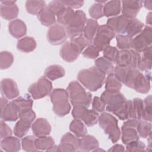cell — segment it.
I'll return each instance as SVG.
<instances>
[{"label": "cell", "mask_w": 152, "mask_h": 152, "mask_svg": "<svg viewBox=\"0 0 152 152\" xmlns=\"http://www.w3.org/2000/svg\"><path fill=\"white\" fill-rule=\"evenodd\" d=\"M78 82L90 91H96L105 82L106 75L95 66L80 70L77 75Z\"/></svg>", "instance_id": "6da1fadb"}, {"label": "cell", "mask_w": 152, "mask_h": 152, "mask_svg": "<svg viewBox=\"0 0 152 152\" xmlns=\"http://www.w3.org/2000/svg\"><path fill=\"white\" fill-rule=\"evenodd\" d=\"M66 90L70 102L73 106L77 105H82L87 107L90 106L92 101V94L90 92L87 91L78 81L70 82Z\"/></svg>", "instance_id": "7a4b0ae2"}, {"label": "cell", "mask_w": 152, "mask_h": 152, "mask_svg": "<svg viewBox=\"0 0 152 152\" xmlns=\"http://www.w3.org/2000/svg\"><path fill=\"white\" fill-rule=\"evenodd\" d=\"M50 101L53 104V111L59 117L68 115L71 109L69 102V94L66 90L55 88L50 93Z\"/></svg>", "instance_id": "3957f363"}, {"label": "cell", "mask_w": 152, "mask_h": 152, "mask_svg": "<svg viewBox=\"0 0 152 152\" xmlns=\"http://www.w3.org/2000/svg\"><path fill=\"white\" fill-rule=\"evenodd\" d=\"M100 98L105 102V110L113 114L119 109L127 100L120 91L105 90L101 94Z\"/></svg>", "instance_id": "277c9868"}, {"label": "cell", "mask_w": 152, "mask_h": 152, "mask_svg": "<svg viewBox=\"0 0 152 152\" xmlns=\"http://www.w3.org/2000/svg\"><path fill=\"white\" fill-rule=\"evenodd\" d=\"M36 117L35 112L30 109L19 115V121L17 122L14 128V134L18 138H23L29 131L31 124Z\"/></svg>", "instance_id": "5b68a950"}, {"label": "cell", "mask_w": 152, "mask_h": 152, "mask_svg": "<svg viewBox=\"0 0 152 152\" xmlns=\"http://www.w3.org/2000/svg\"><path fill=\"white\" fill-rule=\"evenodd\" d=\"M73 107L71 114L74 119L81 120L88 127L93 126L97 124L99 118L98 112L93 109L88 110V107L82 105Z\"/></svg>", "instance_id": "8992f818"}, {"label": "cell", "mask_w": 152, "mask_h": 152, "mask_svg": "<svg viewBox=\"0 0 152 152\" xmlns=\"http://www.w3.org/2000/svg\"><path fill=\"white\" fill-rule=\"evenodd\" d=\"M52 88L53 86L51 81L45 76H43L36 82L31 84L29 86L28 92L32 99L37 100L50 94L52 91Z\"/></svg>", "instance_id": "52a82bcc"}, {"label": "cell", "mask_w": 152, "mask_h": 152, "mask_svg": "<svg viewBox=\"0 0 152 152\" xmlns=\"http://www.w3.org/2000/svg\"><path fill=\"white\" fill-rule=\"evenodd\" d=\"M86 15L82 10H76L72 23L65 27L67 36L69 39L83 34V30L86 24Z\"/></svg>", "instance_id": "ba28073f"}, {"label": "cell", "mask_w": 152, "mask_h": 152, "mask_svg": "<svg viewBox=\"0 0 152 152\" xmlns=\"http://www.w3.org/2000/svg\"><path fill=\"white\" fill-rule=\"evenodd\" d=\"M116 36L113 31L106 24L99 26L96 34L93 40L92 44L99 50L103 51L107 46L110 45V41Z\"/></svg>", "instance_id": "9c48e42d"}, {"label": "cell", "mask_w": 152, "mask_h": 152, "mask_svg": "<svg viewBox=\"0 0 152 152\" xmlns=\"http://www.w3.org/2000/svg\"><path fill=\"white\" fill-rule=\"evenodd\" d=\"M140 58V53L133 49L120 50L118 52L115 64L117 66L137 68Z\"/></svg>", "instance_id": "30bf717a"}, {"label": "cell", "mask_w": 152, "mask_h": 152, "mask_svg": "<svg viewBox=\"0 0 152 152\" xmlns=\"http://www.w3.org/2000/svg\"><path fill=\"white\" fill-rule=\"evenodd\" d=\"M151 27L145 26L141 31L132 39L131 48L137 52L141 53L151 46Z\"/></svg>", "instance_id": "8fae6325"}, {"label": "cell", "mask_w": 152, "mask_h": 152, "mask_svg": "<svg viewBox=\"0 0 152 152\" xmlns=\"http://www.w3.org/2000/svg\"><path fill=\"white\" fill-rule=\"evenodd\" d=\"M138 119H129L124 122L121 126V140L126 145L130 142L139 140L140 136L137 131Z\"/></svg>", "instance_id": "7c38bea8"}, {"label": "cell", "mask_w": 152, "mask_h": 152, "mask_svg": "<svg viewBox=\"0 0 152 152\" xmlns=\"http://www.w3.org/2000/svg\"><path fill=\"white\" fill-rule=\"evenodd\" d=\"M83 52L72 40H69L63 43L59 50L61 58L67 62L75 61Z\"/></svg>", "instance_id": "4fadbf2b"}, {"label": "cell", "mask_w": 152, "mask_h": 152, "mask_svg": "<svg viewBox=\"0 0 152 152\" xmlns=\"http://www.w3.org/2000/svg\"><path fill=\"white\" fill-rule=\"evenodd\" d=\"M46 37L50 44L55 46L62 45L67 39L65 28L59 24H55L50 27Z\"/></svg>", "instance_id": "5bb4252c"}, {"label": "cell", "mask_w": 152, "mask_h": 152, "mask_svg": "<svg viewBox=\"0 0 152 152\" xmlns=\"http://www.w3.org/2000/svg\"><path fill=\"white\" fill-rule=\"evenodd\" d=\"M1 93L3 97L12 100L20 95V91L17 83L11 78H4L1 81Z\"/></svg>", "instance_id": "9a60e30c"}, {"label": "cell", "mask_w": 152, "mask_h": 152, "mask_svg": "<svg viewBox=\"0 0 152 152\" xmlns=\"http://www.w3.org/2000/svg\"><path fill=\"white\" fill-rule=\"evenodd\" d=\"M151 73L146 72L144 74L140 71L134 81L132 88L137 92L141 94H147L151 89Z\"/></svg>", "instance_id": "2e32d148"}, {"label": "cell", "mask_w": 152, "mask_h": 152, "mask_svg": "<svg viewBox=\"0 0 152 152\" xmlns=\"http://www.w3.org/2000/svg\"><path fill=\"white\" fill-rule=\"evenodd\" d=\"M121 3L122 15L129 19H133L135 18L142 7L143 1H122Z\"/></svg>", "instance_id": "e0dca14e"}, {"label": "cell", "mask_w": 152, "mask_h": 152, "mask_svg": "<svg viewBox=\"0 0 152 152\" xmlns=\"http://www.w3.org/2000/svg\"><path fill=\"white\" fill-rule=\"evenodd\" d=\"M130 19L123 15L110 17L107 19L106 26L116 34H125L127 25Z\"/></svg>", "instance_id": "ac0fdd59"}, {"label": "cell", "mask_w": 152, "mask_h": 152, "mask_svg": "<svg viewBox=\"0 0 152 152\" xmlns=\"http://www.w3.org/2000/svg\"><path fill=\"white\" fill-rule=\"evenodd\" d=\"M31 129L35 137H40L49 135L51 132L52 127L46 119L39 118L32 124Z\"/></svg>", "instance_id": "d6986e66"}, {"label": "cell", "mask_w": 152, "mask_h": 152, "mask_svg": "<svg viewBox=\"0 0 152 152\" xmlns=\"http://www.w3.org/2000/svg\"><path fill=\"white\" fill-rule=\"evenodd\" d=\"M10 34L15 39L22 38L27 33V27L25 23L20 19H15L8 24Z\"/></svg>", "instance_id": "ffe728a7"}, {"label": "cell", "mask_w": 152, "mask_h": 152, "mask_svg": "<svg viewBox=\"0 0 152 152\" xmlns=\"http://www.w3.org/2000/svg\"><path fill=\"white\" fill-rule=\"evenodd\" d=\"M99 146V141L93 135H86L80 138L78 151H93Z\"/></svg>", "instance_id": "44dd1931"}, {"label": "cell", "mask_w": 152, "mask_h": 152, "mask_svg": "<svg viewBox=\"0 0 152 152\" xmlns=\"http://www.w3.org/2000/svg\"><path fill=\"white\" fill-rule=\"evenodd\" d=\"M21 142L18 137L10 136L1 140V148L7 152H17L21 149Z\"/></svg>", "instance_id": "7402d4cb"}, {"label": "cell", "mask_w": 152, "mask_h": 152, "mask_svg": "<svg viewBox=\"0 0 152 152\" xmlns=\"http://www.w3.org/2000/svg\"><path fill=\"white\" fill-rule=\"evenodd\" d=\"M31 98L29 94H26L24 97L20 96L11 101L16 107L19 115L24 111L32 109L33 101Z\"/></svg>", "instance_id": "603a6c76"}, {"label": "cell", "mask_w": 152, "mask_h": 152, "mask_svg": "<svg viewBox=\"0 0 152 152\" xmlns=\"http://www.w3.org/2000/svg\"><path fill=\"white\" fill-rule=\"evenodd\" d=\"M19 118V113L12 102L1 109V119L4 121L13 122Z\"/></svg>", "instance_id": "cb8c5ba5"}, {"label": "cell", "mask_w": 152, "mask_h": 152, "mask_svg": "<svg viewBox=\"0 0 152 152\" xmlns=\"http://www.w3.org/2000/svg\"><path fill=\"white\" fill-rule=\"evenodd\" d=\"M99 27V24L97 20L92 18L87 19L83 34L90 44L92 43L93 40L96 34Z\"/></svg>", "instance_id": "d4e9b609"}, {"label": "cell", "mask_w": 152, "mask_h": 152, "mask_svg": "<svg viewBox=\"0 0 152 152\" xmlns=\"http://www.w3.org/2000/svg\"><path fill=\"white\" fill-rule=\"evenodd\" d=\"M37 46L35 39L30 36H26L20 39L17 43V48L18 50L24 53L33 52Z\"/></svg>", "instance_id": "484cf974"}, {"label": "cell", "mask_w": 152, "mask_h": 152, "mask_svg": "<svg viewBox=\"0 0 152 152\" xmlns=\"http://www.w3.org/2000/svg\"><path fill=\"white\" fill-rule=\"evenodd\" d=\"M65 75L64 68L59 65H51L46 68L44 76L50 81L64 77Z\"/></svg>", "instance_id": "4316f807"}, {"label": "cell", "mask_w": 152, "mask_h": 152, "mask_svg": "<svg viewBox=\"0 0 152 152\" xmlns=\"http://www.w3.org/2000/svg\"><path fill=\"white\" fill-rule=\"evenodd\" d=\"M19 8L16 4L5 5L1 4L0 14L2 18L6 20H12L17 17Z\"/></svg>", "instance_id": "83f0119b"}, {"label": "cell", "mask_w": 152, "mask_h": 152, "mask_svg": "<svg viewBox=\"0 0 152 152\" xmlns=\"http://www.w3.org/2000/svg\"><path fill=\"white\" fill-rule=\"evenodd\" d=\"M122 6L120 1H110L103 7V14L106 17H116L121 12Z\"/></svg>", "instance_id": "f1b7e54d"}, {"label": "cell", "mask_w": 152, "mask_h": 152, "mask_svg": "<svg viewBox=\"0 0 152 152\" xmlns=\"http://www.w3.org/2000/svg\"><path fill=\"white\" fill-rule=\"evenodd\" d=\"M37 15L39 21L45 26H52L56 24V15L47 7L44 8Z\"/></svg>", "instance_id": "f546056e"}, {"label": "cell", "mask_w": 152, "mask_h": 152, "mask_svg": "<svg viewBox=\"0 0 152 152\" xmlns=\"http://www.w3.org/2000/svg\"><path fill=\"white\" fill-rule=\"evenodd\" d=\"M74 14L75 11L73 9L66 7L61 13L56 16L58 24L61 25L65 28L68 26L73 20Z\"/></svg>", "instance_id": "4dcf8cb0"}, {"label": "cell", "mask_w": 152, "mask_h": 152, "mask_svg": "<svg viewBox=\"0 0 152 152\" xmlns=\"http://www.w3.org/2000/svg\"><path fill=\"white\" fill-rule=\"evenodd\" d=\"M94 66L105 75L113 73L114 65L112 62L107 60L104 57H99L94 61Z\"/></svg>", "instance_id": "1f68e13d"}, {"label": "cell", "mask_w": 152, "mask_h": 152, "mask_svg": "<svg viewBox=\"0 0 152 152\" xmlns=\"http://www.w3.org/2000/svg\"><path fill=\"white\" fill-rule=\"evenodd\" d=\"M144 24L137 18L130 19L126 29L125 34L131 37H135L143 29Z\"/></svg>", "instance_id": "d6a6232c"}, {"label": "cell", "mask_w": 152, "mask_h": 152, "mask_svg": "<svg viewBox=\"0 0 152 152\" xmlns=\"http://www.w3.org/2000/svg\"><path fill=\"white\" fill-rule=\"evenodd\" d=\"M69 130L77 137L81 138L87 134V129L84 123L80 119H73L69 126Z\"/></svg>", "instance_id": "836d02e7"}, {"label": "cell", "mask_w": 152, "mask_h": 152, "mask_svg": "<svg viewBox=\"0 0 152 152\" xmlns=\"http://www.w3.org/2000/svg\"><path fill=\"white\" fill-rule=\"evenodd\" d=\"M103 131L112 142L115 143L119 140L121 132L118 126V122L110 124V125H107Z\"/></svg>", "instance_id": "e575fe53"}, {"label": "cell", "mask_w": 152, "mask_h": 152, "mask_svg": "<svg viewBox=\"0 0 152 152\" xmlns=\"http://www.w3.org/2000/svg\"><path fill=\"white\" fill-rule=\"evenodd\" d=\"M54 145V140L49 136L37 137L35 141V145L37 151H48Z\"/></svg>", "instance_id": "d590c367"}, {"label": "cell", "mask_w": 152, "mask_h": 152, "mask_svg": "<svg viewBox=\"0 0 152 152\" xmlns=\"http://www.w3.org/2000/svg\"><path fill=\"white\" fill-rule=\"evenodd\" d=\"M46 5L45 1H26L25 3L27 12L31 15H37Z\"/></svg>", "instance_id": "8d00e7d4"}, {"label": "cell", "mask_w": 152, "mask_h": 152, "mask_svg": "<svg viewBox=\"0 0 152 152\" xmlns=\"http://www.w3.org/2000/svg\"><path fill=\"white\" fill-rule=\"evenodd\" d=\"M136 128L138 135L143 138H147L151 134V124L150 122L139 119Z\"/></svg>", "instance_id": "74e56055"}, {"label": "cell", "mask_w": 152, "mask_h": 152, "mask_svg": "<svg viewBox=\"0 0 152 152\" xmlns=\"http://www.w3.org/2000/svg\"><path fill=\"white\" fill-rule=\"evenodd\" d=\"M122 83L115 77L113 73L107 75L105 80V90L120 91Z\"/></svg>", "instance_id": "f35d334b"}, {"label": "cell", "mask_w": 152, "mask_h": 152, "mask_svg": "<svg viewBox=\"0 0 152 152\" xmlns=\"http://www.w3.org/2000/svg\"><path fill=\"white\" fill-rule=\"evenodd\" d=\"M144 108L141 119H143L148 122L152 121V97L148 95L146 97L144 101Z\"/></svg>", "instance_id": "ab89813d"}, {"label": "cell", "mask_w": 152, "mask_h": 152, "mask_svg": "<svg viewBox=\"0 0 152 152\" xmlns=\"http://www.w3.org/2000/svg\"><path fill=\"white\" fill-rule=\"evenodd\" d=\"M116 46L120 50H128L131 48V43L132 38L126 34L116 35Z\"/></svg>", "instance_id": "60d3db41"}, {"label": "cell", "mask_w": 152, "mask_h": 152, "mask_svg": "<svg viewBox=\"0 0 152 152\" xmlns=\"http://www.w3.org/2000/svg\"><path fill=\"white\" fill-rule=\"evenodd\" d=\"M13 54L8 51H2L0 53V68L5 69L10 68L14 62Z\"/></svg>", "instance_id": "b9f144b4"}, {"label": "cell", "mask_w": 152, "mask_h": 152, "mask_svg": "<svg viewBox=\"0 0 152 152\" xmlns=\"http://www.w3.org/2000/svg\"><path fill=\"white\" fill-rule=\"evenodd\" d=\"M34 135H28L22 138L21 144L22 148L25 151L32 152V151H37L35 145L36 138Z\"/></svg>", "instance_id": "7bdbcfd3"}, {"label": "cell", "mask_w": 152, "mask_h": 152, "mask_svg": "<svg viewBox=\"0 0 152 152\" xmlns=\"http://www.w3.org/2000/svg\"><path fill=\"white\" fill-rule=\"evenodd\" d=\"M103 4L97 2H95L91 5L89 8L88 13L92 19L97 20L104 16L103 14Z\"/></svg>", "instance_id": "ee69618b"}, {"label": "cell", "mask_w": 152, "mask_h": 152, "mask_svg": "<svg viewBox=\"0 0 152 152\" xmlns=\"http://www.w3.org/2000/svg\"><path fill=\"white\" fill-rule=\"evenodd\" d=\"M99 126L104 129L108 125L113 122H118V119L112 115L107 112H103L99 118Z\"/></svg>", "instance_id": "f6af8a7d"}, {"label": "cell", "mask_w": 152, "mask_h": 152, "mask_svg": "<svg viewBox=\"0 0 152 152\" xmlns=\"http://www.w3.org/2000/svg\"><path fill=\"white\" fill-rule=\"evenodd\" d=\"M146 148L145 144L143 142L138 140L127 144L126 145L125 151L129 152L145 151Z\"/></svg>", "instance_id": "bcb514c9"}, {"label": "cell", "mask_w": 152, "mask_h": 152, "mask_svg": "<svg viewBox=\"0 0 152 152\" xmlns=\"http://www.w3.org/2000/svg\"><path fill=\"white\" fill-rule=\"evenodd\" d=\"M47 7L56 16L66 7L63 1H52L48 4Z\"/></svg>", "instance_id": "7dc6e473"}, {"label": "cell", "mask_w": 152, "mask_h": 152, "mask_svg": "<svg viewBox=\"0 0 152 152\" xmlns=\"http://www.w3.org/2000/svg\"><path fill=\"white\" fill-rule=\"evenodd\" d=\"M139 72L140 71L137 68H132L129 67L125 80L123 84H125L126 87L132 88L134 81Z\"/></svg>", "instance_id": "c3c4849f"}, {"label": "cell", "mask_w": 152, "mask_h": 152, "mask_svg": "<svg viewBox=\"0 0 152 152\" xmlns=\"http://www.w3.org/2000/svg\"><path fill=\"white\" fill-rule=\"evenodd\" d=\"M99 50L91 43L82 52L83 56L88 59H97L99 55Z\"/></svg>", "instance_id": "681fc988"}, {"label": "cell", "mask_w": 152, "mask_h": 152, "mask_svg": "<svg viewBox=\"0 0 152 152\" xmlns=\"http://www.w3.org/2000/svg\"><path fill=\"white\" fill-rule=\"evenodd\" d=\"M118 52V50L116 48L110 45L107 46L103 50V57L107 60L115 63Z\"/></svg>", "instance_id": "f907efd6"}, {"label": "cell", "mask_w": 152, "mask_h": 152, "mask_svg": "<svg viewBox=\"0 0 152 152\" xmlns=\"http://www.w3.org/2000/svg\"><path fill=\"white\" fill-rule=\"evenodd\" d=\"M152 66L151 59H149L147 57L141 56L137 69L140 71L148 72L150 71Z\"/></svg>", "instance_id": "816d5d0a"}, {"label": "cell", "mask_w": 152, "mask_h": 152, "mask_svg": "<svg viewBox=\"0 0 152 152\" xmlns=\"http://www.w3.org/2000/svg\"><path fill=\"white\" fill-rule=\"evenodd\" d=\"M129 67L123 66H117L115 67L113 74L115 77L123 84L126 76L127 75L128 69Z\"/></svg>", "instance_id": "f5cc1de1"}, {"label": "cell", "mask_w": 152, "mask_h": 152, "mask_svg": "<svg viewBox=\"0 0 152 152\" xmlns=\"http://www.w3.org/2000/svg\"><path fill=\"white\" fill-rule=\"evenodd\" d=\"M80 138L75 134H72L70 132H66L61 138L60 142H68L73 144L78 149Z\"/></svg>", "instance_id": "db71d44e"}, {"label": "cell", "mask_w": 152, "mask_h": 152, "mask_svg": "<svg viewBox=\"0 0 152 152\" xmlns=\"http://www.w3.org/2000/svg\"><path fill=\"white\" fill-rule=\"evenodd\" d=\"M92 109L97 112H103L105 109L106 104L105 102L99 97L95 96L91 101Z\"/></svg>", "instance_id": "11a10c76"}, {"label": "cell", "mask_w": 152, "mask_h": 152, "mask_svg": "<svg viewBox=\"0 0 152 152\" xmlns=\"http://www.w3.org/2000/svg\"><path fill=\"white\" fill-rule=\"evenodd\" d=\"M132 102L136 113L137 119H141L144 108L143 100L140 98H134L132 100Z\"/></svg>", "instance_id": "9f6ffc18"}, {"label": "cell", "mask_w": 152, "mask_h": 152, "mask_svg": "<svg viewBox=\"0 0 152 152\" xmlns=\"http://www.w3.org/2000/svg\"><path fill=\"white\" fill-rule=\"evenodd\" d=\"M12 134V131L10 127L5 122V121L1 120L0 122V137L1 139H4L6 137L11 136Z\"/></svg>", "instance_id": "6f0895ef"}, {"label": "cell", "mask_w": 152, "mask_h": 152, "mask_svg": "<svg viewBox=\"0 0 152 152\" xmlns=\"http://www.w3.org/2000/svg\"><path fill=\"white\" fill-rule=\"evenodd\" d=\"M58 151H78L77 148L72 144L60 142L58 145Z\"/></svg>", "instance_id": "680465c9"}, {"label": "cell", "mask_w": 152, "mask_h": 152, "mask_svg": "<svg viewBox=\"0 0 152 152\" xmlns=\"http://www.w3.org/2000/svg\"><path fill=\"white\" fill-rule=\"evenodd\" d=\"M66 7L71 8L72 9L79 8L84 5V1H78V0H66L63 1Z\"/></svg>", "instance_id": "91938a15"}, {"label": "cell", "mask_w": 152, "mask_h": 152, "mask_svg": "<svg viewBox=\"0 0 152 152\" xmlns=\"http://www.w3.org/2000/svg\"><path fill=\"white\" fill-rule=\"evenodd\" d=\"M127 109H128V119H137L136 113H135L132 100H127Z\"/></svg>", "instance_id": "94428289"}, {"label": "cell", "mask_w": 152, "mask_h": 152, "mask_svg": "<svg viewBox=\"0 0 152 152\" xmlns=\"http://www.w3.org/2000/svg\"><path fill=\"white\" fill-rule=\"evenodd\" d=\"M108 151H125V147L121 144H115L113 145L110 149L107 150Z\"/></svg>", "instance_id": "6125c7cd"}, {"label": "cell", "mask_w": 152, "mask_h": 152, "mask_svg": "<svg viewBox=\"0 0 152 152\" xmlns=\"http://www.w3.org/2000/svg\"><path fill=\"white\" fill-rule=\"evenodd\" d=\"M152 12H150L146 16V19H145V23L147 24V26H151L152 24Z\"/></svg>", "instance_id": "be15d7a7"}, {"label": "cell", "mask_w": 152, "mask_h": 152, "mask_svg": "<svg viewBox=\"0 0 152 152\" xmlns=\"http://www.w3.org/2000/svg\"><path fill=\"white\" fill-rule=\"evenodd\" d=\"M144 7L148 10L151 11L152 8V1H143V4Z\"/></svg>", "instance_id": "e7e4bbea"}, {"label": "cell", "mask_w": 152, "mask_h": 152, "mask_svg": "<svg viewBox=\"0 0 152 152\" xmlns=\"http://www.w3.org/2000/svg\"><path fill=\"white\" fill-rule=\"evenodd\" d=\"M147 138H148V145L147 147V148H146L145 151H151V134L147 137Z\"/></svg>", "instance_id": "03108f58"}, {"label": "cell", "mask_w": 152, "mask_h": 152, "mask_svg": "<svg viewBox=\"0 0 152 152\" xmlns=\"http://www.w3.org/2000/svg\"><path fill=\"white\" fill-rule=\"evenodd\" d=\"M15 1H1V4L5 5H14L15 4Z\"/></svg>", "instance_id": "003e7915"}]
</instances>
